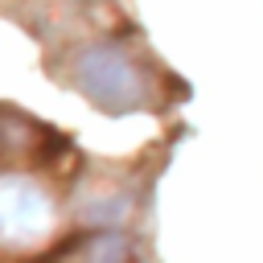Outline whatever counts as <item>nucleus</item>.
Wrapping results in <instances>:
<instances>
[{"mask_svg":"<svg viewBox=\"0 0 263 263\" xmlns=\"http://www.w3.org/2000/svg\"><path fill=\"white\" fill-rule=\"evenodd\" d=\"M74 78L82 86V95L103 107V111H132L144 107L152 95V78L148 66L136 62L123 45H90L78 53Z\"/></svg>","mask_w":263,"mask_h":263,"instance_id":"1","label":"nucleus"},{"mask_svg":"<svg viewBox=\"0 0 263 263\" xmlns=\"http://www.w3.org/2000/svg\"><path fill=\"white\" fill-rule=\"evenodd\" d=\"M53 197L29 177H0V238L4 242H37L53 230Z\"/></svg>","mask_w":263,"mask_h":263,"instance_id":"2","label":"nucleus"},{"mask_svg":"<svg viewBox=\"0 0 263 263\" xmlns=\"http://www.w3.org/2000/svg\"><path fill=\"white\" fill-rule=\"evenodd\" d=\"M66 140L33 115L0 103V164H49Z\"/></svg>","mask_w":263,"mask_h":263,"instance_id":"3","label":"nucleus"},{"mask_svg":"<svg viewBox=\"0 0 263 263\" xmlns=\"http://www.w3.org/2000/svg\"><path fill=\"white\" fill-rule=\"evenodd\" d=\"M70 255H90V259H115V255H127L132 247L123 238H115V230H103L95 242H74V247H62Z\"/></svg>","mask_w":263,"mask_h":263,"instance_id":"4","label":"nucleus"}]
</instances>
